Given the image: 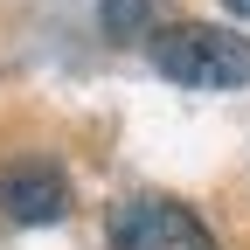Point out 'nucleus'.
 Segmentation results:
<instances>
[{
	"label": "nucleus",
	"mask_w": 250,
	"mask_h": 250,
	"mask_svg": "<svg viewBox=\"0 0 250 250\" xmlns=\"http://www.w3.org/2000/svg\"><path fill=\"white\" fill-rule=\"evenodd\" d=\"M111 250H215V236H208L181 202L132 195V202L111 208Z\"/></svg>",
	"instance_id": "f03ea898"
},
{
	"label": "nucleus",
	"mask_w": 250,
	"mask_h": 250,
	"mask_svg": "<svg viewBox=\"0 0 250 250\" xmlns=\"http://www.w3.org/2000/svg\"><path fill=\"white\" fill-rule=\"evenodd\" d=\"M160 14H167V0H98V21H104L111 42H139V35H153Z\"/></svg>",
	"instance_id": "20e7f679"
},
{
	"label": "nucleus",
	"mask_w": 250,
	"mask_h": 250,
	"mask_svg": "<svg viewBox=\"0 0 250 250\" xmlns=\"http://www.w3.org/2000/svg\"><path fill=\"white\" fill-rule=\"evenodd\" d=\"M153 70L181 90H236L250 83V35L236 28H215V21H174V28H153Z\"/></svg>",
	"instance_id": "f257e3e1"
},
{
	"label": "nucleus",
	"mask_w": 250,
	"mask_h": 250,
	"mask_svg": "<svg viewBox=\"0 0 250 250\" xmlns=\"http://www.w3.org/2000/svg\"><path fill=\"white\" fill-rule=\"evenodd\" d=\"M0 215L7 223H62L70 215V181L49 160H21L0 174Z\"/></svg>",
	"instance_id": "7ed1b4c3"
},
{
	"label": "nucleus",
	"mask_w": 250,
	"mask_h": 250,
	"mask_svg": "<svg viewBox=\"0 0 250 250\" xmlns=\"http://www.w3.org/2000/svg\"><path fill=\"white\" fill-rule=\"evenodd\" d=\"M223 7H229V14H243V21H250V0H223Z\"/></svg>",
	"instance_id": "39448f33"
}]
</instances>
